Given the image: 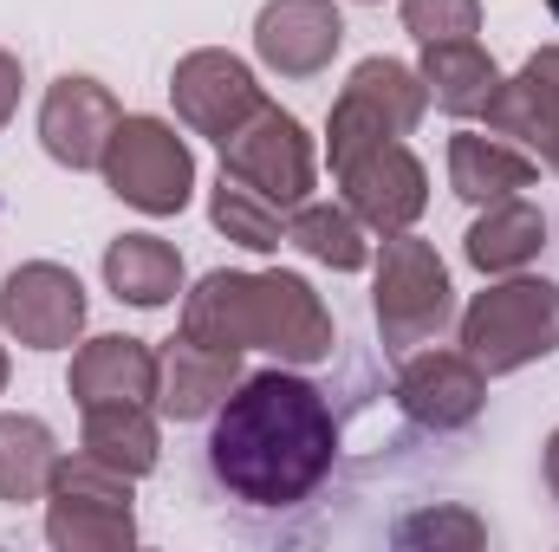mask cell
Wrapping results in <instances>:
<instances>
[{"instance_id": "8992f818", "label": "cell", "mask_w": 559, "mask_h": 552, "mask_svg": "<svg viewBox=\"0 0 559 552\" xmlns=\"http://www.w3.org/2000/svg\"><path fill=\"white\" fill-rule=\"evenodd\" d=\"M52 514H46V540L52 547H131L138 520H131V475L105 468L98 455H59L52 488H46Z\"/></svg>"}, {"instance_id": "52a82bcc", "label": "cell", "mask_w": 559, "mask_h": 552, "mask_svg": "<svg viewBox=\"0 0 559 552\" xmlns=\"http://www.w3.org/2000/svg\"><path fill=\"white\" fill-rule=\"evenodd\" d=\"M222 169L241 176V182H254V189H261L267 202H280V208H299V202L312 195V182H319V149H312L306 124H299L293 111L261 105L248 124H235V131L222 137Z\"/></svg>"}, {"instance_id": "603a6c76", "label": "cell", "mask_w": 559, "mask_h": 552, "mask_svg": "<svg viewBox=\"0 0 559 552\" xmlns=\"http://www.w3.org/2000/svg\"><path fill=\"white\" fill-rule=\"evenodd\" d=\"M248 286L254 274H202L195 292H182V338L215 351H248Z\"/></svg>"}, {"instance_id": "f1b7e54d", "label": "cell", "mask_w": 559, "mask_h": 552, "mask_svg": "<svg viewBox=\"0 0 559 552\" xmlns=\"http://www.w3.org/2000/svg\"><path fill=\"white\" fill-rule=\"evenodd\" d=\"M20 111V59L13 52H0V131H7V118Z\"/></svg>"}, {"instance_id": "f546056e", "label": "cell", "mask_w": 559, "mask_h": 552, "mask_svg": "<svg viewBox=\"0 0 559 552\" xmlns=\"http://www.w3.org/2000/svg\"><path fill=\"white\" fill-rule=\"evenodd\" d=\"M540 468H547V488H554V501H559V429L547 435V455H540Z\"/></svg>"}, {"instance_id": "d6986e66", "label": "cell", "mask_w": 559, "mask_h": 552, "mask_svg": "<svg viewBox=\"0 0 559 552\" xmlns=\"http://www.w3.org/2000/svg\"><path fill=\"white\" fill-rule=\"evenodd\" d=\"M540 248H547V215L527 202V195H508V202H488L481 215H475V228H468V241H462V254H468V267H481V274H527L534 261H540Z\"/></svg>"}, {"instance_id": "9c48e42d", "label": "cell", "mask_w": 559, "mask_h": 552, "mask_svg": "<svg viewBox=\"0 0 559 552\" xmlns=\"http://www.w3.org/2000/svg\"><path fill=\"white\" fill-rule=\"evenodd\" d=\"M338 332L325 299L299 274H254L248 286V351H274L280 364H319L332 358Z\"/></svg>"}, {"instance_id": "cb8c5ba5", "label": "cell", "mask_w": 559, "mask_h": 552, "mask_svg": "<svg viewBox=\"0 0 559 552\" xmlns=\"http://www.w3.org/2000/svg\"><path fill=\"white\" fill-rule=\"evenodd\" d=\"M85 455H98L105 468L143 481L156 468V410L150 404H98L85 410Z\"/></svg>"}, {"instance_id": "8fae6325", "label": "cell", "mask_w": 559, "mask_h": 552, "mask_svg": "<svg viewBox=\"0 0 559 552\" xmlns=\"http://www.w3.org/2000/svg\"><path fill=\"white\" fill-rule=\"evenodd\" d=\"M332 176H338V189H345V208H352L371 235H404L423 215V202H429V169L417 163V149L404 137L358 149V156L338 163Z\"/></svg>"}, {"instance_id": "83f0119b", "label": "cell", "mask_w": 559, "mask_h": 552, "mask_svg": "<svg viewBox=\"0 0 559 552\" xmlns=\"http://www.w3.org/2000/svg\"><path fill=\"white\" fill-rule=\"evenodd\" d=\"M397 540H468V547H475V540H481V527H475L468 514H423V520H411Z\"/></svg>"}, {"instance_id": "7c38bea8", "label": "cell", "mask_w": 559, "mask_h": 552, "mask_svg": "<svg viewBox=\"0 0 559 552\" xmlns=\"http://www.w3.org/2000/svg\"><path fill=\"white\" fill-rule=\"evenodd\" d=\"M118 118L124 111H118L111 85H98L85 72H66L39 98V143H46V156L59 169H98L105 163V143L118 131Z\"/></svg>"}, {"instance_id": "30bf717a", "label": "cell", "mask_w": 559, "mask_h": 552, "mask_svg": "<svg viewBox=\"0 0 559 552\" xmlns=\"http://www.w3.org/2000/svg\"><path fill=\"white\" fill-rule=\"evenodd\" d=\"M0 325L26 351H66L85 332V286L59 261H26L0 279Z\"/></svg>"}, {"instance_id": "ac0fdd59", "label": "cell", "mask_w": 559, "mask_h": 552, "mask_svg": "<svg viewBox=\"0 0 559 552\" xmlns=\"http://www.w3.org/2000/svg\"><path fill=\"white\" fill-rule=\"evenodd\" d=\"M534 176H540V163L527 149H514L508 137H495V131H455L449 137V189L475 208L534 189Z\"/></svg>"}, {"instance_id": "5b68a950", "label": "cell", "mask_w": 559, "mask_h": 552, "mask_svg": "<svg viewBox=\"0 0 559 552\" xmlns=\"http://www.w3.org/2000/svg\"><path fill=\"white\" fill-rule=\"evenodd\" d=\"M423 111H429V85H423L417 65H404V59H365V65L345 79V92H338V105H332V124H325V156H332V169L352 163V156L371 149V143L411 137L423 124Z\"/></svg>"}, {"instance_id": "277c9868", "label": "cell", "mask_w": 559, "mask_h": 552, "mask_svg": "<svg viewBox=\"0 0 559 552\" xmlns=\"http://www.w3.org/2000/svg\"><path fill=\"white\" fill-rule=\"evenodd\" d=\"M371 274H378V292H371L378 332H384L391 351H417V345H429L449 325V312H455L449 267H442V254L429 241H417L411 228L404 235H384Z\"/></svg>"}, {"instance_id": "44dd1931", "label": "cell", "mask_w": 559, "mask_h": 552, "mask_svg": "<svg viewBox=\"0 0 559 552\" xmlns=\"http://www.w3.org/2000/svg\"><path fill=\"white\" fill-rule=\"evenodd\" d=\"M371 228L345 208V202H319L306 195L299 208H286V248H299L306 261L332 267V274H365L371 267Z\"/></svg>"}, {"instance_id": "5bb4252c", "label": "cell", "mask_w": 559, "mask_h": 552, "mask_svg": "<svg viewBox=\"0 0 559 552\" xmlns=\"http://www.w3.org/2000/svg\"><path fill=\"white\" fill-rule=\"evenodd\" d=\"M345 46V13L332 0H267L254 20V52L280 79H312L338 59Z\"/></svg>"}, {"instance_id": "4316f807", "label": "cell", "mask_w": 559, "mask_h": 552, "mask_svg": "<svg viewBox=\"0 0 559 552\" xmlns=\"http://www.w3.org/2000/svg\"><path fill=\"white\" fill-rule=\"evenodd\" d=\"M397 7H404V33H417L423 46L481 33V0H397Z\"/></svg>"}, {"instance_id": "e0dca14e", "label": "cell", "mask_w": 559, "mask_h": 552, "mask_svg": "<svg viewBox=\"0 0 559 552\" xmlns=\"http://www.w3.org/2000/svg\"><path fill=\"white\" fill-rule=\"evenodd\" d=\"M66 384H72L79 410H98V404H156V351L143 338L105 332V338L79 345Z\"/></svg>"}, {"instance_id": "3957f363", "label": "cell", "mask_w": 559, "mask_h": 552, "mask_svg": "<svg viewBox=\"0 0 559 552\" xmlns=\"http://www.w3.org/2000/svg\"><path fill=\"white\" fill-rule=\"evenodd\" d=\"M98 176L138 215H182L195 195V149L169 118H118Z\"/></svg>"}, {"instance_id": "2e32d148", "label": "cell", "mask_w": 559, "mask_h": 552, "mask_svg": "<svg viewBox=\"0 0 559 552\" xmlns=\"http://www.w3.org/2000/svg\"><path fill=\"white\" fill-rule=\"evenodd\" d=\"M235 384H241V351H215L195 338H169L156 351V410L176 422L215 416Z\"/></svg>"}, {"instance_id": "7a4b0ae2", "label": "cell", "mask_w": 559, "mask_h": 552, "mask_svg": "<svg viewBox=\"0 0 559 552\" xmlns=\"http://www.w3.org/2000/svg\"><path fill=\"white\" fill-rule=\"evenodd\" d=\"M462 351L488 371L508 377L534 358L559 351V286L534 274H501L488 292L468 299L462 312Z\"/></svg>"}, {"instance_id": "6da1fadb", "label": "cell", "mask_w": 559, "mask_h": 552, "mask_svg": "<svg viewBox=\"0 0 559 552\" xmlns=\"http://www.w3.org/2000/svg\"><path fill=\"white\" fill-rule=\"evenodd\" d=\"M338 461V416L293 364L241 377L209 416V475L248 507H299Z\"/></svg>"}, {"instance_id": "4fadbf2b", "label": "cell", "mask_w": 559, "mask_h": 552, "mask_svg": "<svg viewBox=\"0 0 559 552\" xmlns=\"http://www.w3.org/2000/svg\"><path fill=\"white\" fill-rule=\"evenodd\" d=\"M397 404L423 429H468L488 404V371L468 351H411L397 371Z\"/></svg>"}, {"instance_id": "9a60e30c", "label": "cell", "mask_w": 559, "mask_h": 552, "mask_svg": "<svg viewBox=\"0 0 559 552\" xmlns=\"http://www.w3.org/2000/svg\"><path fill=\"white\" fill-rule=\"evenodd\" d=\"M481 118H488L495 137L527 149L534 163H554V149H559V46L534 52L514 79H501V92H495V105Z\"/></svg>"}, {"instance_id": "4dcf8cb0", "label": "cell", "mask_w": 559, "mask_h": 552, "mask_svg": "<svg viewBox=\"0 0 559 552\" xmlns=\"http://www.w3.org/2000/svg\"><path fill=\"white\" fill-rule=\"evenodd\" d=\"M0 391H7V351H0Z\"/></svg>"}, {"instance_id": "d6a6232c", "label": "cell", "mask_w": 559, "mask_h": 552, "mask_svg": "<svg viewBox=\"0 0 559 552\" xmlns=\"http://www.w3.org/2000/svg\"><path fill=\"white\" fill-rule=\"evenodd\" d=\"M547 169H559V149H554V163H547Z\"/></svg>"}, {"instance_id": "ffe728a7", "label": "cell", "mask_w": 559, "mask_h": 552, "mask_svg": "<svg viewBox=\"0 0 559 552\" xmlns=\"http://www.w3.org/2000/svg\"><path fill=\"white\" fill-rule=\"evenodd\" d=\"M417 72L449 118H481L495 105V92H501V65H495V52L481 39H436V46H423Z\"/></svg>"}, {"instance_id": "1f68e13d", "label": "cell", "mask_w": 559, "mask_h": 552, "mask_svg": "<svg viewBox=\"0 0 559 552\" xmlns=\"http://www.w3.org/2000/svg\"><path fill=\"white\" fill-rule=\"evenodd\" d=\"M547 13H554V20H559V0H547Z\"/></svg>"}, {"instance_id": "7402d4cb", "label": "cell", "mask_w": 559, "mask_h": 552, "mask_svg": "<svg viewBox=\"0 0 559 552\" xmlns=\"http://www.w3.org/2000/svg\"><path fill=\"white\" fill-rule=\"evenodd\" d=\"M105 286H111L124 305L156 312V305L182 299V254H176L163 235H118V241L105 248Z\"/></svg>"}, {"instance_id": "d4e9b609", "label": "cell", "mask_w": 559, "mask_h": 552, "mask_svg": "<svg viewBox=\"0 0 559 552\" xmlns=\"http://www.w3.org/2000/svg\"><path fill=\"white\" fill-rule=\"evenodd\" d=\"M59 468V435L39 416H0V501H46Z\"/></svg>"}, {"instance_id": "ba28073f", "label": "cell", "mask_w": 559, "mask_h": 552, "mask_svg": "<svg viewBox=\"0 0 559 552\" xmlns=\"http://www.w3.org/2000/svg\"><path fill=\"white\" fill-rule=\"evenodd\" d=\"M169 98H176V124H182V131L215 137V143L228 137L235 124H248V118L267 105L254 65L235 59V52H222V46L189 52V59L169 72Z\"/></svg>"}, {"instance_id": "484cf974", "label": "cell", "mask_w": 559, "mask_h": 552, "mask_svg": "<svg viewBox=\"0 0 559 552\" xmlns=\"http://www.w3.org/2000/svg\"><path fill=\"white\" fill-rule=\"evenodd\" d=\"M209 221L228 235V241H241V248H254V254H280L286 248V208L267 202L254 182H241V176H215V189H209Z\"/></svg>"}]
</instances>
